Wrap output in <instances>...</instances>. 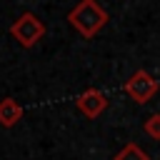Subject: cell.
Wrapping results in <instances>:
<instances>
[{
	"mask_svg": "<svg viewBox=\"0 0 160 160\" xmlns=\"http://www.w3.org/2000/svg\"><path fill=\"white\" fill-rule=\"evenodd\" d=\"M75 105H78V110H80L85 118L95 120V118H100V115L105 112V108H108V95H105L102 90H98V88H88V90H82V92L75 98Z\"/></svg>",
	"mask_w": 160,
	"mask_h": 160,
	"instance_id": "obj_4",
	"label": "cell"
},
{
	"mask_svg": "<svg viewBox=\"0 0 160 160\" xmlns=\"http://www.w3.org/2000/svg\"><path fill=\"white\" fill-rule=\"evenodd\" d=\"M112 160H150V158L142 152V148H140V145L128 142L120 152H115V158H112Z\"/></svg>",
	"mask_w": 160,
	"mask_h": 160,
	"instance_id": "obj_6",
	"label": "cell"
},
{
	"mask_svg": "<svg viewBox=\"0 0 160 160\" xmlns=\"http://www.w3.org/2000/svg\"><path fill=\"white\" fill-rule=\"evenodd\" d=\"M142 130H145V135H150L152 140H160V112L148 115L145 122H142Z\"/></svg>",
	"mask_w": 160,
	"mask_h": 160,
	"instance_id": "obj_7",
	"label": "cell"
},
{
	"mask_svg": "<svg viewBox=\"0 0 160 160\" xmlns=\"http://www.w3.org/2000/svg\"><path fill=\"white\" fill-rule=\"evenodd\" d=\"M10 35L18 40L20 48H32L42 40L45 35V22L35 15V12H22L12 25H10Z\"/></svg>",
	"mask_w": 160,
	"mask_h": 160,
	"instance_id": "obj_2",
	"label": "cell"
},
{
	"mask_svg": "<svg viewBox=\"0 0 160 160\" xmlns=\"http://www.w3.org/2000/svg\"><path fill=\"white\" fill-rule=\"evenodd\" d=\"M122 90L130 95L132 102L145 105V102H150V100L158 95V90H160V80L152 78L148 70H135V72L125 80V88H122Z\"/></svg>",
	"mask_w": 160,
	"mask_h": 160,
	"instance_id": "obj_3",
	"label": "cell"
},
{
	"mask_svg": "<svg viewBox=\"0 0 160 160\" xmlns=\"http://www.w3.org/2000/svg\"><path fill=\"white\" fill-rule=\"evenodd\" d=\"M22 118V108L15 98H2L0 100V125L2 128H12L18 125Z\"/></svg>",
	"mask_w": 160,
	"mask_h": 160,
	"instance_id": "obj_5",
	"label": "cell"
},
{
	"mask_svg": "<svg viewBox=\"0 0 160 160\" xmlns=\"http://www.w3.org/2000/svg\"><path fill=\"white\" fill-rule=\"evenodd\" d=\"M68 22H70L85 40H90V38H95V35L105 28L108 12H105V8H102L98 0H80V2L68 12Z\"/></svg>",
	"mask_w": 160,
	"mask_h": 160,
	"instance_id": "obj_1",
	"label": "cell"
}]
</instances>
